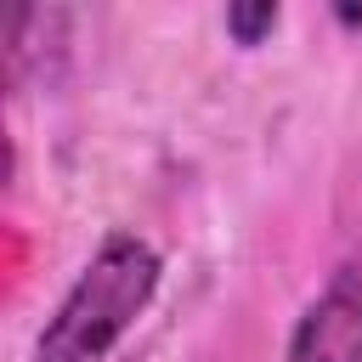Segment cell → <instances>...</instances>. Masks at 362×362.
<instances>
[{
    "instance_id": "obj_5",
    "label": "cell",
    "mask_w": 362,
    "mask_h": 362,
    "mask_svg": "<svg viewBox=\"0 0 362 362\" xmlns=\"http://www.w3.org/2000/svg\"><path fill=\"white\" fill-rule=\"evenodd\" d=\"M334 17H339L345 28H356V34H362V11H356V6H334Z\"/></svg>"
},
{
    "instance_id": "obj_1",
    "label": "cell",
    "mask_w": 362,
    "mask_h": 362,
    "mask_svg": "<svg viewBox=\"0 0 362 362\" xmlns=\"http://www.w3.org/2000/svg\"><path fill=\"white\" fill-rule=\"evenodd\" d=\"M164 260L136 232H107L34 339V362H102L153 305Z\"/></svg>"
},
{
    "instance_id": "obj_3",
    "label": "cell",
    "mask_w": 362,
    "mask_h": 362,
    "mask_svg": "<svg viewBox=\"0 0 362 362\" xmlns=\"http://www.w3.org/2000/svg\"><path fill=\"white\" fill-rule=\"evenodd\" d=\"M68 45V11L62 6H23L6 23V74L23 90L28 79H45V57H62Z\"/></svg>"
},
{
    "instance_id": "obj_4",
    "label": "cell",
    "mask_w": 362,
    "mask_h": 362,
    "mask_svg": "<svg viewBox=\"0 0 362 362\" xmlns=\"http://www.w3.org/2000/svg\"><path fill=\"white\" fill-rule=\"evenodd\" d=\"M277 23H283V11L272 0H238V6H226V34L238 45H260Z\"/></svg>"
},
{
    "instance_id": "obj_2",
    "label": "cell",
    "mask_w": 362,
    "mask_h": 362,
    "mask_svg": "<svg viewBox=\"0 0 362 362\" xmlns=\"http://www.w3.org/2000/svg\"><path fill=\"white\" fill-rule=\"evenodd\" d=\"M288 362H362V249L334 266L288 334Z\"/></svg>"
}]
</instances>
